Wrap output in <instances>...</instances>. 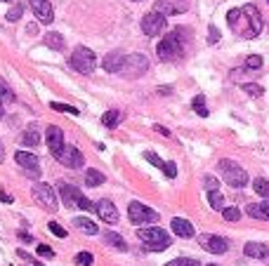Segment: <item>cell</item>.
I'll return each instance as SVG.
<instances>
[{"instance_id": "obj_1", "label": "cell", "mask_w": 269, "mask_h": 266, "mask_svg": "<svg viewBox=\"0 0 269 266\" xmlns=\"http://www.w3.org/2000/svg\"><path fill=\"white\" fill-rule=\"evenodd\" d=\"M227 24L236 36L241 38H258L262 31V14L255 5H243L227 12Z\"/></svg>"}, {"instance_id": "obj_2", "label": "cell", "mask_w": 269, "mask_h": 266, "mask_svg": "<svg viewBox=\"0 0 269 266\" xmlns=\"http://www.w3.org/2000/svg\"><path fill=\"white\" fill-rule=\"evenodd\" d=\"M187 36L189 33L184 28L170 31V33L158 43V47H156L158 59H161V62H179V59L184 57V52H187Z\"/></svg>"}, {"instance_id": "obj_3", "label": "cell", "mask_w": 269, "mask_h": 266, "mask_svg": "<svg viewBox=\"0 0 269 266\" xmlns=\"http://www.w3.org/2000/svg\"><path fill=\"white\" fill-rule=\"evenodd\" d=\"M137 238L142 240L144 245L153 252H163V250L170 248V236L158 226H149V229H139L137 231Z\"/></svg>"}, {"instance_id": "obj_4", "label": "cell", "mask_w": 269, "mask_h": 266, "mask_svg": "<svg viewBox=\"0 0 269 266\" xmlns=\"http://www.w3.org/2000/svg\"><path fill=\"white\" fill-rule=\"evenodd\" d=\"M69 64H71L73 71L83 73V76H90V73L95 71V66H97V57H95V52H92L90 47H85V45H78V47L73 50Z\"/></svg>"}, {"instance_id": "obj_5", "label": "cell", "mask_w": 269, "mask_h": 266, "mask_svg": "<svg viewBox=\"0 0 269 266\" xmlns=\"http://www.w3.org/2000/svg\"><path fill=\"white\" fill-rule=\"evenodd\" d=\"M220 172H222V177H224V181L229 184V186H234V188H241V186H246L248 184V172L239 165V163H234V160H220Z\"/></svg>"}, {"instance_id": "obj_6", "label": "cell", "mask_w": 269, "mask_h": 266, "mask_svg": "<svg viewBox=\"0 0 269 266\" xmlns=\"http://www.w3.org/2000/svg\"><path fill=\"white\" fill-rule=\"evenodd\" d=\"M128 217H130V222L137 224V226L158 222V212H153L151 207H146V205H142V203H137V200H133V203L128 205Z\"/></svg>"}, {"instance_id": "obj_7", "label": "cell", "mask_w": 269, "mask_h": 266, "mask_svg": "<svg viewBox=\"0 0 269 266\" xmlns=\"http://www.w3.org/2000/svg\"><path fill=\"white\" fill-rule=\"evenodd\" d=\"M146 71H149V59L144 54H130V57H126V64L121 69V73L126 78H139Z\"/></svg>"}, {"instance_id": "obj_8", "label": "cell", "mask_w": 269, "mask_h": 266, "mask_svg": "<svg viewBox=\"0 0 269 266\" xmlns=\"http://www.w3.org/2000/svg\"><path fill=\"white\" fill-rule=\"evenodd\" d=\"M33 198H36V203H40L47 210V212H57V193H54V188L50 184H33Z\"/></svg>"}, {"instance_id": "obj_9", "label": "cell", "mask_w": 269, "mask_h": 266, "mask_svg": "<svg viewBox=\"0 0 269 266\" xmlns=\"http://www.w3.org/2000/svg\"><path fill=\"white\" fill-rule=\"evenodd\" d=\"M163 28H165V17L158 14V12H149V14H144L142 17V33L144 36H158Z\"/></svg>"}, {"instance_id": "obj_10", "label": "cell", "mask_w": 269, "mask_h": 266, "mask_svg": "<svg viewBox=\"0 0 269 266\" xmlns=\"http://www.w3.org/2000/svg\"><path fill=\"white\" fill-rule=\"evenodd\" d=\"M187 2L184 0H156L153 12H158L163 17H172V14H184L187 12Z\"/></svg>"}, {"instance_id": "obj_11", "label": "cell", "mask_w": 269, "mask_h": 266, "mask_svg": "<svg viewBox=\"0 0 269 266\" xmlns=\"http://www.w3.org/2000/svg\"><path fill=\"white\" fill-rule=\"evenodd\" d=\"M198 243L203 245V250H208V252H213V255H224L227 250H229V240L222 238V236H201L198 238Z\"/></svg>"}, {"instance_id": "obj_12", "label": "cell", "mask_w": 269, "mask_h": 266, "mask_svg": "<svg viewBox=\"0 0 269 266\" xmlns=\"http://www.w3.org/2000/svg\"><path fill=\"white\" fill-rule=\"evenodd\" d=\"M54 158L59 160V163H62V165H66V168H81L83 165V153L78 151V149H76V146H64L62 149V153H59V156H54Z\"/></svg>"}, {"instance_id": "obj_13", "label": "cell", "mask_w": 269, "mask_h": 266, "mask_svg": "<svg viewBox=\"0 0 269 266\" xmlns=\"http://www.w3.org/2000/svg\"><path fill=\"white\" fill-rule=\"evenodd\" d=\"M45 139H47V149L52 151V156H59L64 149V132L57 127V125H50L47 132H45Z\"/></svg>"}, {"instance_id": "obj_14", "label": "cell", "mask_w": 269, "mask_h": 266, "mask_svg": "<svg viewBox=\"0 0 269 266\" xmlns=\"http://www.w3.org/2000/svg\"><path fill=\"white\" fill-rule=\"evenodd\" d=\"M14 160H17V165H21V168L26 170L31 177H40V165H38V158L33 156V153H28V151H17Z\"/></svg>"}, {"instance_id": "obj_15", "label": "cell", "mask_w": 269, "mask_h": 266, "mask_svg": "<svg viewBox=\"0 0 269 266\" xmlns=\"http://www.w3.org/2000/svg\"><path fill=\"white\" fill-rule=\"evenodd\" d=\"M31 9L43 24H50L54 19V9L50 5V0H31Z\"/></svg>"}, {"instance_id": "obj_16", "label": "cell", "mask_w": 269, "mask_h": 266, "mask_svg": "<svg viewBox=\"0 0 269 266\" xmlns=\"http://www.w3.org/2000/svg\"><path fill=\"white\" fill-rule=\"evenodd\" d=\"M95 212L102 217V222H107V224H116L118 222V210H116V205L111 203V200H99L97 207H95Z\"/></svg>"}, {"instance_id": "obj_17", "label": "cell", "mask_w": 269, "mask_h": 266, "mask_svg": "<svg viewBox=\"0 0 269 266\" xmlns=\"http://www.w3.org/2000/svg\"><path fill=\"white\" fill-rule=\"evenodd\" d=\"M59 195H62L66 207H78V200L83 198L81 191L76 186H71V184H59Z\"/></svg>"}, {"instance_id": "obj_18", "label": "cell", "mask_w": 269, "mask_h": 266, "mask_svg": "<svg viewBox=\"0 0 269 266\" xmlns=\"http://www.w3.org/2000/svg\"><path fill=\"white\" fill-rule=\"evenodd\" d=\"M104 71L109 73H121V69H123V64H126V54L123 52H111L104 57Z\"/></svg>"}, {"instance_id": "obj_19", "label": "cell", "mask_w": 269, "mask_h": 266, "mask_svg": "<svg viewBox=\"0 0 269 266\" xmlns=\"http://www.w3.org/2000/svg\"><path fill=\"white\" fill-rule=\"evenodd\" d=\"M246 212H248V217H253V219L269 222V200H265V203H251L246 207Z\"/></svg>"}, {"instance_id": "obj_20", "label": "cell", "mask_w": 269, "mask_h": 266, "mask_svg": "<svg viewBox=\"0 0 269 266\" xmlns=\"http://www.w3.org/2000/svg\"><path fill=\"white\" fill-rule=\"evenodd\" d=\"M172 226V233H177L179 238H191L194 236V226H191V222H187V219H182V217H175L170 222Z\"/></svg>"}, {"instance_id": "obj_21", "label": "cell", "mask_w": 269, "mask_h": 266, "mask_svg": "<svg viewBox=\"0 0 269 266\" xmlns=\"http://www.w3.org/2000/svg\"><path fill=\"white\" fill-rule=\"evenodd\" d=\"M246 257H253V259H267L269 257V248L265 243H246Z\"/></svg>"}, {"instance_id": "obj_22", "label": "cell", "mask_w": 269, "mask_h": 266, "mask_svg": "<svg viewBox=\"0 0 269 266\" xmlns=\"http://www.w3.org/2000/svg\"><path fill=\"white\" fill-rule=\"evenodd\" d=\"M73 226L78 231H83L85 236H95V233H99V226L92 219H85V217H76L73 219Z\"/></svg>"}, {"instance_id": "obj_23", "label": "cell", "mask_w": 269, "mask_h": 266, "mask_svg": "<svg viewBox=\"0 0 269 266\" xmlns=\"http://www.w3.org/2000/svg\"><path fill=\"white\" fill-rule=\"evenodd\" d=\"M21 144H24V146H31V149H36L38 144H40V134H38V130L33 125L26 127V132L21 134Z\"/></svg>"}, {"instance_id": "obj_24", "label": "cell", "mask_w": 269, "mask_h": 266, "mask_svg": "<svg viewBox=\"0 0 269 266\" xmlns=\"http://www.w3.org/2000/svg\"><path fill=\"white\" fill-rule=\"evenodd\" d=\"M45 45L50 47V50H57V52H62L64 50V38H62V33H47L45 36Z\"/></svg>"}, {"instance_id": "obj_25", "label": "cell", "mask_w": 269, "mask_h": 266, "mask_svg": "<svg viewBox=\"0 0 269 266\" xmlns=\"http://www.w3.org/2000/svg\"><path fill=\"white\" fill-rule=\"evenodd\" d=\"M104 181H107V177H104L99 170H88V172H85V184H88V186H102Z\"/></svg>"}, {"instance_id": "obj_26", "label": "cell", "mask_w": 269, "mask_h": 266, "mask_svg": "<svg viewBox=\"0 0 269 266\" xmlns=\"http://www.w3.org/2000/svg\"><path fill=\"white\" fill-rule=\"evenodd\" d=\"M104 238H107V243H109V245H111V248L121 250V252H126V250H128L126 240L121 238V236H118V233H114V231H109V233H107V236H104Z\"/></svg>"}, {"instance_id": "obj_27", "label": "cell", "mask_w": 269, "mask_h": 266, "mask_svg": "<svg viewBox=\"0 0 269 266\" xmlns=\"http://www.w3.org/2000/svg\"><path fill=\"white\" fill-rule=\"evenodd\" d=\"M118 123H121V113L118 111H107V113L102 115V125L109 127V130H114Z\"/></svg>"}, {"instance_id": "obj_28", "label": "cell", "mask_w": 269, "mask_h": 266, "mask_svg": "<svg viewBox=\"0 0 269 266\" xmlns=\"http://www.w3.org/2000/svg\"><path fill=\"white\" fill-rule=\"evenodd\" d=\"M253 191L258 195H262V198H269V181L265 177H258L253 181Z\"/></svg>"}, {"instance_id": "obj_29", "label": "cell", "mask_w": 269, "mask_h": 266, "mask_svg": "<svg viewBox=\"0 0 269 266\" xmlns=\"http://www.w3.org/2000/svg\"><path fill=\"white\" fill-rule=\"evenodd\" d=\"M208 203H210L213 210H224V195L220 191H210L208 193Z\"/></svg>"}, {"instance_id": "obj_30", "label": "cell", "mask_w": 269, "mask_h": 266, "mask_svg": "<svg viewBox=\"0 0 269 266\" xmlns=\"http://www.w3.org/2000/svg\"><path fill=\"white\" fill-rule=\"evenodd\" d=\"M191 106H194V111H196L201 118H206L208 115V106H206V97L203 94H198V97H194V101H191Z\"/></svg>"}, {"instance_id": "obj_31", "label": "cell", "mask_w": 269, "mask_h": 266, "mask_svg": "<svg viewBox=\"0 0 269 266\" xmlns=\"http://www.w3.org/2000/svg\"><path fill=\"white\" fill-rule=\"evenodd\" d=\"M222 217L227 222H239V219H241V210H239V207H224Z\"/></svg>"}, {"instance_id": "obj_32", "label": "cell", "mask_w": 269, "mask_h": 266, "mask_svg": "<svg viewBox=\"0 0 269 266\" xmlns=\"http://www.w3.org/2000/svg\"><path fill=\"white\" fill-rule=\"evenodd\" d=\"M0 101H14V92L7 88V83L0 78Z\"/></svg>"}, {"instance_id": "obj_33", "label": "cell", "mask_w": 269, "mask_h": 266, "mask_svg": "<svg viewBox=\"0 0 269 266\" xmlns=\"http://www.w3.org/2000/svg\"><path fill=\"white\" fill-rule=\"evenodd\" d=\"M165 266H201V262L189 259V257H177V259H172V262H168Z\"/></svg>"}, {"instance_id": "obj_34", "label": "cell", "mask_w": 269, "mask_h": 266, "mask_svg": "<svg viewBox=\"0 0 269 266\" xmlns=\"http://www.w3.org/2000/svg\"><path fill=\"white\" fill-rule=\"evenodd\" d=\"M260 66H262V57H260V54H251V57L246 59V69H248V71H258Z\"/></svg>"}, {"instance_id": "obj_35", "label": "cell", "mask_w": 269, "mask_h": 266, "mask_svg": "<svg viewBox=\"0 0 269 266\" xmlns=\"http://www.w3.org/2000/svg\"><path fill=\"white\" fill-rule=\"evenodd\" d=\"M50 106H52L54 111H62V113H71V115H78V108H76V106H69V104H59V101H52Z\"/></svg>"}, {"instance_id": "obj_36", "label": "cell", "mask_w": 269, "mask_h": 266, "mask_svg": "<svg viewBox=\"0 0 269 266\" xmlns=\"http://www.w3.org/2000/svg\"><path fill=\"white\" fill-rule=\"evenodd\" d=\"M92 262H95L92 259V252H78L76 255V264L78 266H92Z\"/></svg>"}, {"instance_id": "obj_37", "label": "cell", "mask_w": 269, "mask_h": 266, "mask_svg": "<svg viewBox=\"0 0 269 266\" xmlns=\"http://www.w3.org/2000/svg\"><path fill=\"white\" fill-rule=\"evenodd\" d=\"M243 89H246L251 97H262V88L255 85V83H243Z\"/></svg>"}, {"instance_id": "obj_38", "label": "cell", "mask_w": 269, "mask_h": 266, "mask_svg": "<svg viewBox=\"0 0 269 266\" xmlns=\"http://www.w3.org/2000/svg\"><path fill=\"white\" fill-rule=\"evenodd\" d=\"M203 184H206L208 193H210V191H217V186H220V181H217L213 175H206V177H203Z\"/></svg>"}, {"instance_id": "obj_39", "label": "cell", "mask_w": 269, "mask_h": 266, "mask_svg": "<svg viewBox=\"0 0 269 266\" xmlns=\"http://www.w3.org/2000/svg\"><path fill=\"white\" fill-rule=\"evenodd\" d=\"M47 229H50V233H54L57 238H66V231H64L57 222H50V224H47Z\"/></svg>"}, {"instance_id": "obj_40", "label": "cell", "mask_w": 269, "mask_h": 266, "mask_svg": "<svg viewBox=\"0 0 269 266\" xmlns=\"http://www.w3.org/2000/svg\"><path fill=\"white\" fill-rule=\"evenodd\" d=\"M163 172H165V177L175 179V177H177V165L170 160V163H165V165H163Z\"/></svg>"}, {"instance_id": "obj_41", "label": "cell", "mask_w": 269, "mask_h": 266, "mask_svg": "<svg viewBox=\"0 0 269 266\" xmlns=\"http://www.w3.org/2000/svg\"><path fill=\"white\" fill-rule=\"evenodd\" d=\"M144 158L149 160V163H151V165H156V168H161V170H163V165H165V163H163V160L158 158V156H156V153H151V151H146V153H144Z\"/></svg>"}, {"instance_id": "obj_42", "label": "cell", "mask_w": 269, "mask_h": 266, "mask_svg": "<svg viewBox=\"0 0 269 266\" xmlns=\"http://www.w3.org/2000/svg\"><path fill=\"white\" fill-rule=\"evenodd\" d=\"M21 14H24V7H21V5H17V7H12L7 12V21H17Z\"/></svg>"}, {"instance_id": "obj_43", "label": "cell", "mask_w": 269, "mask_h": 266, "mask_svg": "<svg viewBox=\"0 0 269 266\" xmlns=\"http://www.w3.org/2000/svg\"><path fill=\"white\" fill-rule=\"evenodd\" d=\"M78 207H81V210H85V212H92V210H95L97 205H92V203H90V200H88V198L83 195L81 200H78Z\"/></svg>"}, {"instance_id": "obj_44", "label": "cell", "mask_w": 269, "mask_h": 266, "mask_svg": "<svg viewBox=\"0 0 269 266\" xmlns=\"http://www.w3.org/2000/svg\"><path fill=\"white\" fill-rule=\"evenodd\" d=\"M40 257H54V250L52 248H47V245H38V250H36Z\"/></svg>"}, {"instance_id": "obj_45", "label": "cell", "mask_w": 269, "mask_h": 266, "mask_svg": "<svg viewBox=\"0 0 269 266\" xmlns=\"http://www.w3.org/2000/svg\"><path fill=\"white\" fill-rule=\"evenodd\" d=\"M208 40H210V43H217V40H220V31H217V26H210V33H208Z\"/></svg>"}, {"instance_id": "obj_46", "label": "cell", "mask_w": 269, "mask_h": 266, "mask_svg": "<svg viewBox=\"0 0 269 266\" xmlns=\"http://www.w3.org/2000/svg\"><path fill=\"white\" fill-rule=\"evenodd\" d=\"M156 132H161L163 137H170V130H168V127H163V125H156Z\"/></svg>"}, {"instance_id": "obj_47", "label": "cell", "mask_w": 269, "mask_h": 266, "mask_svg": "<svg viewBox=\"0 0 269 266\" xmlns=\"http://www.w3.org/2000/svg\"><path fill=\"white\" fill-rule=\"evenodd\" d=\"M19 238L24 240V243H31V240H33V238H31V236L26 233V231H19Z\"/></svg>"}, {"instance_id": "obj_48", "label": "cell", "mask_w": 269, "mask_h": 266, "mask_svg": "<svg viewBox=\"0 0 269 266\" xmlns=\"http://www.w3.org/2000/svg\"><path fill=\"white\" fill-rule=\"evenodd\" d=\"M0 198H2V203H12V195L7 193H0Z\"/></svg>"}, {"instance_id": "obj_49", "label": "cell", "mask_w": 269, "mask_h": 266, "mask_svg": "<svg viewBox=\"0 0 269 266\" xmlns=\"http://www.w3.org/2000/svg\"><path fill=\"white\" fill-rule=\"evenodd\" d=\"M0 160H5V146H2V142H0Z\"/></svg>"}, {"instance_id": "obj_50", "label": "cell", "mask_w": 269, "mask_h": 266, "mask_svg": "<svg viewBox=\"0 0 269 266\" xmlns=\"http://www.w3.org/2000/svg\"><path fill=\"white\" fill-rule=\"evenodd\" d=\"M2 115H5V111H2V104H0V120H2Z\"/></svg>"}, {"instance_id": "obj_51", "label": "cell", "mask_w": 269, "mask_h": 266, "mask_svg": "<svg viewBox=\"0 0 269 266\" xmlns=\"http://www.w3.org/2000/svg\"><path fill=\"white\" fill-rule=\"evenodd\" d=\"M208 266H217V264H208Z\"/></svg>"}, {"instance_id": "obj_52", "label": "cell", "mask_w": 269, "mask_h": 266, "mask_svg": "<svg viewBox=\"0 0 269 266\" xmlns=\"http://www.w3.org/2000/svg\"><path fill=\"white\" fill-rule=\"evenodd\" d=\"M5 2H9V0H5Z\"/></svg>"}, {"instance_id": "obj_53", "label": "cell", "mask_w": 269, "mask_h": 266, "mask_svg": "<svg viewBox=\"0 0 269 266\" xmlns=\"http://www.w3.org/2000/svg\"><path fill=\"white\" fill-rule=\"evenodd\" d=\"M134 2H137V0H134Z\"/></svg>"}, {"instance_id": "obj_54", "label": "cell", "mask_w": 269, "mask_h": 266, "mask_svg": "<svg viewBox=\"0 0 269 266\" xmlns=\"http://www.w3.org/2000/svg\"><path fill=\"white\" fill-rule=\"evenodd\" d=\"M267 2H269V0H267Z\"/></svg>"}]
</instances>
